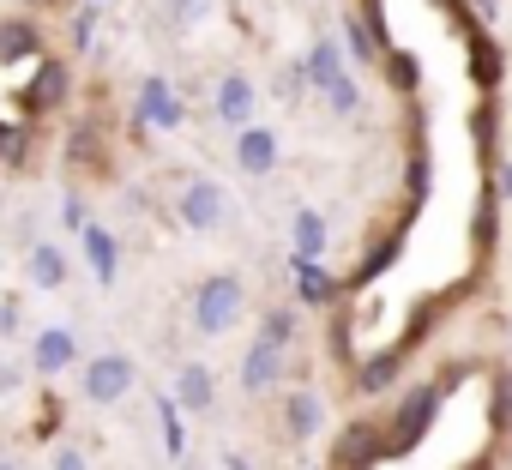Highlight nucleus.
Masks as SVG:
<instances>
[{
	"instance_id": "19",
	"label": "nucleus",
	"mask_w": 512,
	"mask_h": 470,
	"mask_svg": "<svg viewBox=\"0 0 512 470\" xmlns=\"http://www.w3.org/2000/svg\"><path fill=\"white\" fill-rule=\"evenodd\" d=\"M320 248H326V217H314V211H302V217H296V254H308V260H320Z\"/></svg>"
},
{
	"instance_id": "22",
	"label": "nucleus",
	"mask_w": 512,
	"mask_h": 470,
	"mask_svg": "<svg viewBox=\"0 0 512 470\" xmlns=\"http://www.w3.org/2000/svg\"><path fill=\"white\" fill-rule=\"evenodd\" d=\"M398 374V356H380V362H368V374H362V386H386Z\"/></svg>"
},
{
	"instance_id": "5",
	"label": "nucleus",
	"mask_w": 512,
	"mask_h": 470,
	"mask_svg": "<svg viewBox=\"0 0 512 470\" xmlns=\"http://www.w3.org/2000/svg\"><path fill=\"white\" fill-rule=\"evenodd\" d=\"M284 350L290 344H278V338H253V350H247V362H241V386L247 392H266V386H278L284 380Z\"/></svg>"
},
{
	"instance_id": "1",
	"label": "nucleus",
	"mask_w": 512,
	"mask_h": 470,
	"mask_svg": "<svg viewBox=\"0 0 512 470\" xmlns=\"http://www.w3.org/2000/svg\"><path fill=\"white\" fill-rule=\"evenodd\" d=\"M241 320V278H229V272H217V278H205L199 290H193V326L199 332H229Z\"/></svg>"
},
{
	"instance_id": "23",
	"label": "nucleus",
	"mask_w": 512,
	"mask_h": 470,
	"mask_svg": "<svg viewBox=\"0 0 512 470\" xmlns=\"http://www.w3.org/2000/svg\"><path fill=\"white\" fill-rule=\"evenodd\" d=\"M163 434H169V446H181V410L175 404H163Z\"/></svg>"
},
{
	"instance_id": "20",
	"label": "nucleus",
	"mask_w": 512,
	"mask_h": 470,
	"mask_svg": "<svg viewBox=\"0 0 512 470\" xmlns=\"http://www.w3.org/2000/svg\"><path fill=\"white\" fill-rule=\"evenodd\" d=\"M344 31H350V49H356V55H362V61H368V55H380V43H374V37H368V25H362V19H350V25H344Z\"/></svg>"
},
{
	"instance_id": "11",
	"label": "nucleus",
	"mask_w": 512,
	"mask_h": 470,
	"mask_svg": "<svg viewBox=\"0 0 512 470\" xmlns=\"http://www.w3.org/2000/svg\"><path fill=\"white\" fill-rule=\"evenodd\" d=\"M139 109H145V121H157V127H181V103H175L169 79H145V91H139Z\"/></svg>"
},
{
	"instance_id": "8",
	"label": "nucleus",
	"mask_w": 512,
	"mask_h": 470,
	"mask_svg": "<svg viewBox=\"0 0 512 470\" xmlns=\"http://www.w3.org/2000/svg\"><path fill=\"white\" fill-rule=\"evenodd\" d=\"M73 356H79V344H73L67 326H49V332L31 344V368H37V374H61V368H73Z\"/></svg>"
},
{
	"instance_id": "26",
	"label": "nucleus",
	"mask_w": 512,
	"mask_h": 470,
	"mask_svg": "<svg viewBox=\"0 0 512 470\" xmlns=\"http://www.w3.org/2000/svg\"><path fill=\"white\" fill-rule=\"evenodd\" d=\"M55 470H85V458L79 452H55Z\"/></svg>"
},
{
	"instance_id": "18",
	"label": "nucleus",
	"mask_w": 512,
	"mask_h": 470,
	"mask_svg": "<svg viewBox=\"0 0 512 470\" xmlns=\"http://www.w3.org/2000/svg\"><path fill=\"white\" fill-rule=\"evenodd\" d=\"M67 97V67L61 61H43L37 67V85H31V109H49V103H61Z\"/></svg>"
},
{
	"instance_id": "17",
	"label": "nucleus",
	"mask_w": 512,
	"mask_h": 470,
	"mask_svg": "<svg viewBox=\"0 0 512 470\" xmlns=\"http://www.w3.org/2000/svg\"><path fill=\"white\" fill-rule=\"evenodd\" d=\"M296 290H302V302H314V308H320V302H332V290H338V284L320 272V260L296 254Z\"/></svg>"
},
{
	"instance_id": "7",
	"label": "nucleus",
	"mask_w": 512,
	"mask_h": 470,
	"mask_svg": "<svg viewBox=\"0 0 512 470\" xmlns=\"http://www.w3.org/2000/svg\"><path fill=\"white\" fill-rule=\"evenodd\" d=\"M235 157H241L247 175H272V169H278V133H272V127H241Z\"/></svg>"
},
{
	"instance_id": "25",
	"label": "nucleus",
	"mask_w": 512,
	"mask_h": 470,
	"mask_svg": "<svg viewBox=\"0 0 512 470\" xmlns=\"http://www.w3.org/2000/svg\"><path fill=\"white\" fill-rule=\"evenodd\" d=\"M91 31H97V25H91V13H79V19H73V43L85 49V43H91Z\"/></svg>"
},
{
	"instance_id": "12",
	"label": "nucleus",
	"mask_w": 512,
	"mask_h": 470,
	"mask_svg": "<svg viewBox=\"0 0 512 470\" xmlns=\"http://www.w3.org/2000/svg\"><path fill=\"white\" fill-rule=\"evenodd\" d=\"M211 392H217V386H211V368L187 362L181 380H175V404H181V410H211Z\"/></svg>"
},
{
	"instance_id": "27",
	"label": "nucleus",
	"mask_w": 512,
	"mask_h": 470,
	"mask_svg": "<svg viewBox=\"0 0 512 470\" xmlns=\"http://www.w3.org/2000/svg\"><path fill=\"white\" fill-rule=\"evenodd\" d=\"M223 464H229V470H253V464H247V458H235V452H229V458H223Z\"/></svg>"
},
{
	"instance_id": "10",
	"label": "nucleus",
	"mask_w": 512,
	"mask_h": 470,
	"mask_svg": "<svg viewBox=\"0 0 512 470\" xmlns=\"http://www.w3.org/2000/svg\"><path fill=\"white\" fill-rule=\"evenodd\" d=\"M217 115H223L229 127H247V115H253V85H247L241 73H229V79L217 85Z\"/></svg>"
},
{
	"instance_id": "15",
	"label": "nucleus",
	"mask_w": 512,
	"mask_h": 470,
	"mask_svg": "<svg viewBox=\"0 0 512 470\" xmlns=\"http://www.w3.org/2000/svg\"><path fill=\"white\" fill-rule=\"evenodd\" d=\"M284 422H290V434H296V440H308V434H320L326 404H320L314 392H296V398H290V410H284Z\"/></svg>"
},
{
	"instance_id": "6",
	"label": "nucleus",
	"mask_w": 512,
	"mask_h": 470,
	"mask_svg": "<svg viewBox=\"0 0 512 470\" xmlns=\"http://www.w3.org/2000/svg\"><path fill=\"white\" fill-rule=\"evenodd\" d=\"M223 211H229V199H223L217 181H205V175L187 181V193H181V223H187V229H217Z\"/></svg>"
},
{
	"instance_id": "9",
	"label": "nucleus",
	"mask_w": 512,
	"mask_h": 470,
	"mask_svg": "<svg viewBox=\"0 0 512 470\" xmlns=\"http://www.w3.org/2000/svg\"><path fill=\"white\" fill-rule=\"evenodd\" d=\"M79 235H85V254H91V272H97V284H115V266H121L115 235H109L103 223H85Z\"/></svg>"
},
{
	"instance_id": "29",
	"label": "nucleus",
	"mask_w": 512,
	"mask_h": 470,
	"mask_svg": "<svg viewBox=\"0 0 512 470\" xmlns=\"http://www.w3.org/2000/svg\"><path fill=\"white\" fill-rule=\"evenodd\" d=\"M25 7H37V0H25Z\"/></svg>"
},
{
	"instance_id": "21",
	"label": "nucleus",
	"mask_w": 512,
	"mask_h": 470,
	"mask_svg": "<svg viewBox=\"0 0 512 470\" xmlns=\"http://www.w3.org/2000/svg\"><path fill=\"white\" fill-rule=\"evenodd\" d=\"M266 338L290 344V338H296V314H284V308H278V314H266Z\"/></svg>"
},
{
	"instance_id": "14",
	"label": "nucleus",
	"mask_w": 512,
	"mask_h": 470,
	"mask_svg": "<svg viewBox=\"0 0 512 470\" xmlns=\"http://www.w3.org/2000/svg\"><path fill=\"white\" fill-rule=\"evenodd\" d=\"M31 55H43V37H37V25H25V19L0 25V61H31Z\"/></svg>"
},
{
	"instance_id": "28",
	"label": "nucleus",
	"mask_w": 512,
	"mask_h": 470,
	"mask_svg": "<svg viewBox=\"0 0 512 470\" xmlns=\"http://www.w3.org/2000/svg\"><path fill=\"white\" fill-rule=\"evenodd\" d=\"M0 470H19V464H0Z\"/></svg>"
},
{
	"instance_id": "4",
	"label": "nucleus",
	"mask_w": 512,
	"mask_h": 470,
	"mask_svg": "<svg viewBox=\"0 0 512 470\" xmlns=\"http://www.w3.org/2000/svg\"><path fill=\"white\" fill-rule=\"evenodd\" d=\"M127 386H133V362L121 350H109L85 368V398L91 404H115V398H127Z\"/></svg>"
},
{
	"instance_id": "2",
	"label": "nucleus",
	"mask_w": 512,
	"mask_h": 470,
	"mask_svg": "<svg viewBox=\"0 0 512 470\" xmlns=\"http://www.w3.org/2000/svg\"><path fill=\"white\" fill-rule=\"evenodd\" d=\"M308 79L332 97V109H356V79L344 73V61H338L332 43H314V55H308Z\"/></svg>"
},
{
	"instance_id": "16",
	"label": "nucleus",
	"mask_w": 512,
	"mask_h": 470,
	"mask_svg": "<svg viewBox=\"0 0 512 470\" xmlns=\"http://www.w3.org/2000/svg\"><path fill=\"white\" fill-rule=\"evenodd\" d=\"M374 458H380V440H374V428H368V422H356V428L338 440V464L362 470V464H374Z\"/></svg>"
},
{
	"instance_id": "24",
	"label": "nucleus",
	"mask_w": 512,
	"mask_h": 470,
	"mask_svg": "<svg viewBox=\"0 0 512 470\" xmlns=\"http://www.w3.org/2000/svg\"><path fill=\"white\" fill-rule=\"evenodd\" d=\"M19 380H25L19 362H0V392H19Z\"/></svg>"
},
{
	"instance_id": "13",
	"label": "nucleus",
	"mask_w": 512,
	"mask_h": 470,
	"mask_svg": "<svg viewBox=\"0 0 512 470\" xmlns=\"http://www.w3.org/2000/svg\"><path fill=\"white\" fill-rule=\"evenodd\" d=\"M25 266H31V284H43V290H61V284H67V254L49 248V242H37Z\"/></svg>"
},
{
	"instance_id": "3",
	"label": "nucleus",
	"mask_w": 512,
	"mask_h": 470,
	"mask_svg": "<svg viewBox=\"0 0 512 470\" xmlns=\"http://www.w3.org/2000/svg\"><path fill=\"white\" fill-rule=\"evenodd\" d=\"M434 404H440V386H422V392H410V398H404V410H398V428L380 440V452H410V446L422 440V428H428Z\"/></svg>"
}]
</instances>
